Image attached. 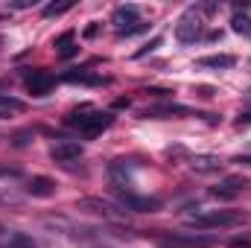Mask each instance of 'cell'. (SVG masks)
Returning a JSON list of instances; mask_svg holds the SVG:
<instances>
[{"instance_id":"6da1fadb","label":"cell","mask_w":251,"mask_h":248,"mask_svg":"<svg viewBox=\"0 0 251 248\" xmlns=\"http://www.w3.org/2000/svg\"><path fill=\"white\" fill-rule=\"evenodd\" d=\"M64 123L70 125V128H76L79 134H88V137H94V134H100V131H105L108 125L114 123V114L111 111H100V108H76V111H70L67 117H64Z\"/></svg>"},{"instance_id":"7a4b0ae2","label":"cell","mask_w":251,"mask_h":248,"mask_svg":"<svg viewBox=\"0 0 251 248\" xmlns=\"http://www.w3.org/2000/svg\"><path fill=\"white\" fill-rule=\"evenodd\" d=\"M76 210L82 213H91L97 219H105V222H123L128 216V210L120 207L117 201H108V198H100V196H85L76 201Z\"/></svg>"},{"instance_id":"3957f363","label":"cell","mask_w":251,"mask_h":248,"mask_svg":"<svg viewBox=\"0 0 251 248\" xmlns=\"http://www.w3.org/2000/svg\"><path fill=\"white\" fill-rule=\"evenodd\" d=\"M111 24L117 29V35H137V32H146V24L140 18V9L134 3H126V6H117L114 15H111Z\"/></svg>"},{"instance_id":"277c9868","label":"cell","mask_w":251,"mask_h":248,"mask_svg":"<svg viewBox=\"0 0 251 248\" xmlns=\"http://www.w3.org/2000/svg\"><path fill=\"white\" fill-rule=\"evenodd\" d=\"M187 222L193 228H234V225H243V213H237V210H204V213H193Z\"/></svg>"},{"instance_id":"5b68a950","label":"cell","mask_w":251,"mask_h":248,"mask_svg":"<svg viewBox=\"0 0 251 248\" xmlns=\"http://www.w3.org/2000/svg\"><path fill=\"white\" fill-rule=\"evenodd\" d=\"M155 243L161 248H210V246H216L213 237H204V234H181V231L158 234Z\"/></svg>"},{"instance_id":"8992f818","label":"cell","mask_w":251,"mask_h":248,"mask_svg":"<svg viewBox=\"0 0 251 248\" xmlns=\"http://www.w3.org/2000/svg\"><path fill=\"white\" fill-rule=\"evenodd\" d=\"M117 204L126 207L128 213H155L164 201L155 198V196H137L134 190H123V187H117Z\"/></svg>"},{"instance_id":"52a82bcc","label":"cell","mask_w":251,"mask_h":248,"mask_svg":"<svg viewBox=\"0 0 251 248\" xmlns=\"http://www.w3.org/2000/svg\"><path fill=\"white\" fill-rule=\"evenodd\" d=\"M24 85H26V91H29L32 97H47V94L56 88V76H53L50 70L35 67V70H26V73H24Z\"/></svg>"},{"instance_id":"ba28073f","label":"cell","mask_w":251,"mask_h":248,"mask_svg":"<svg viewBox=\"0 0 251 248\" xmlns=\"http://www.w3.org/2000/svg\"><path fill=\"white\" fill-rule=\"evenodd\" d=\"M201 18L199 15H184L181 21H178V26H176V38L181 41V44H193V41H199L201 38Z\"/></svg>"},{"instance_id":"9c48e42d","label":"cell","mask_w":251,"mask_h":248,"mask_svg":"<svg viewBox=\"0 0 251 248\" xmlns=\"http://www.w3.org/2000/svg\"><path fill=\"white\" fill-rule=\"evenodd\" d=\"M251 187V181L249 178H240V175H234V178H225L219 187H213L210 193L216 196V198H225V201H231V198H237L243 190H249Z\"/></svg>"},{"instance_id":"30bf717a","label":"cell","mask_w":251,"mask_h":248,"mask_svg":"<svg viewBox=\"0 0 251 248\" xmlns=\"http://www.w3.org/2000/svg\"><path fill=\"white\" fill-rule=\"evenodd\" d=\"M82 143H76V140H59L53 149H50V155H53V161L56 164H70V161H76V158H82Z\"/></svg>"},{"instance_id":"8fae6325","label":"cell","mask_w":251,"mask_h":248,"mask_svg":"<svg viewBox=\"0 0 251 248\" xmlns=\"http://www.w3.org/2000/svg\"><path fill=\"white\" fill-rule=\"evenodd\" d=\"M26 193L32 198H50V196H56V181L47 178V175H32L26 181Z\"/></svg>"},{"instance_id":"7c38bea8","label":"cell","mask_w":251,"mask_h":248,"mask_svg":"<svg viewBox=\"0 0 251 248\" xmlns=\"http://www.w3.org/2000/svg\"><path fill=\"white\" fill-rule=\"evenodd\" d=\"M64 82H73V85H105L108 79L100 76V73H88V70H67L62 76Z\"/></svg>"},{"instance_id":"4fadbf2b","label":"cell","mask_w":251,"mask_h":248,"mask_svg":"<svg viewBox=\"0 0 251 248\" xmlns=\"http://www.w3.org/2000/svg\"><path fill=\"white\" fill-rule=\"evenodd\" d=\"M176 114H190V108L167 102V105H152V108H146V111H143V117H176Z\"/></svg>"},{"instance_id":"5bb4252c","label":"cell","mask_w":251,"mask_h":248,"mask_svg":"<svg viewBox=\"0 0 251 248\" xmlns=\"http://www.w3.org/2000/svg\"><path fill=\"white\" fill-rule=\"evenodd\" d=\"M199 67H213V70H228V67H234L237 59L234 56H228V53H219V56H204V59H199Z\"/></svg>"},{"instance_id":"9a60e30c","label":"cell","mask_w":251,"mask_h":248,"mask_svg":"<svg viewBox=\"0 0 251 248\" xmlns=\"http://www.w3.org/2000/svg\"><path fill=\"white\" fill-rule=\"evenodd\" d=\"M53 44L59 47V56H62V59H70V56H76V53H79V47L73 44V32H64L62 38H56Z\"/></svg>"},{"instance_id":"2e32d148","label":"cell","mask_w":251,"mask_h":248,"mask_svg":"<svg viewBox=\"0 0 251 248\" xmlns=\"http://www.w3.org/2000/svg\"><path fill=\"white\" fill-rule=\"evenodd\" d=\"M219 161L216 158H210V155H201V158H196L193 161V173H219Z\"/></svg>"},{"instance_id":"e0dca14e","label":"cell","mask_w":251,"mask_h":248,"mask_svg":"<svg viewBox=\"0 0 251 248\" xmlns=\"http://www.w3.org/2000/svg\"><path fill=\"white\" fill-rule=\"evenodd\" d=\"M0 248H38V246H35V240L26 237V234H9L6 243H3Z\"/></svg>"},{"instance_id":"ac0fdd59","label":"cell","mask_w":251,"mask_h":248,"mask_svg":"<svg viewBox=\"0 0 251 248\" xmlns=\"http://www.w3.org/2000/svg\"><path fill=\"white\" fill-rule=\"evenodd\" d=\"M231 26H234V32H243V35H251V18L249 15H234L231 18Z\"/></svg>"},{"instance_id":"d6986e66","label":"cell","mask_w":251,"mask_h":248,"mask_svg":"<svg viewBox=\"0 0 251 248\" xmlns=\"http://www.w3.org/2000/svg\"><path fill=\"white\" fill-rule=\"evenodd\" d=\"M73 9V3H47L44 6V18H59V15H64V12H70Z\"/></svg>"},{"instance_id":"ffe728a7","label":"cell","mask_w":251,"mask_h":248,"mask_svg":"<svg viewBox=\"0 0 251 248\" xmlns=\"http://www.w3.org/2000/svg\"><path fill=\"white\" fill-rule=\"evenodd\" d=\"M0 108H9V111H21V108H24V102H21V99H12V97H3V94H0Z\"/></svg>"},{"instance_id":"44dd1931","label":"cell","mask_w":251,"mask_h":248,"mask_svg":"<svg viewBox=\"0 0 251 248\" xmlns=\"http://www.w3.org/2000/svg\"><path fill=\"white\" fill-rule=\"evenodd\" d=\"M231 248H251V234H243V237H234L231 243H228Z\"/></svg>"},{"instance_id":"7402d4cb","label":"cell","mask_w":251,"mask_h":248,"mask_svg":"<svg viewBox=\"0 0 251 248\" xmlns=\"http://www.w3.org/2000/svg\"><path fill=\"white\" fill-rule=\"evenodd\" d=\"M158 44H161V35H158V38H152V41H149V44H146V47H143V50H137V53H134V56H137V59H143V56H146V53H152V50H155V47H158Z\"/></svg>"},{"instance_id":"603a6c76","label":"cell","mask_w":251,"mask_h":248,"mask_svg":"<svg viewBox=\"0 0 251 248\" xmlns=\"http://www.w3.org/2000/svg\"><path fill=\"white\" fill-rule=\"evenodd\" d=\"M6 175H12V178H15V175H18V170H15V167H6V164H0V178H6Z\"/></svg>"},{"instance_id":"cb8c5ba5","label":"cell","mask_w":251,"mask_h":248,"mask_svg":"<svg viewBox=\"0 0 251 248\" xmlns=\"http://www.w3.org/2000/svg\"><path fill=\"white\" fill-rule=\"evenodd\" d=\"M97 29H100V26H97V24H91V26L85 29V35H88V38H94V35H97Z\"/></svg>"},{"instance_id":"d4e9b609","label":"cell","mask_w":251,"mask_h":248,"mask_svg":"<svg viewBox=\"0 0 251 248\" xmlns=\"http://www.w3.org/2000/svg\"><path fill=\"white\" fill-rule=\"evenodd\" d=\"M0 234H3V225H0Z\"/></svg>"}]
</instances>
